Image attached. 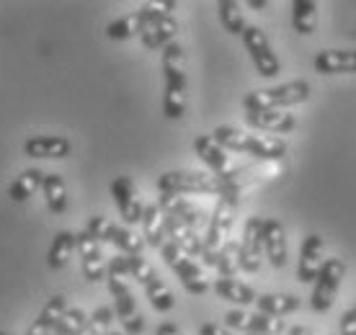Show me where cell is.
I'll use <instances>...</instances> for the list:
<instances>
[{
    "label": "cell",
    "instance_id": "6da1fadb",
    "mask_svg": "<svg viewBox=\"0 0 356 335\" xmlns=\"http://www.w3.org/2000/svg\"><path fill=\"white\" fill-rule=\"evenodd\" d=\"M163 75H165L163 114L168 119H181L186 114V60H184V47L176 42L163 49Z\"/></svg>",
    "mask_w": 356,
    "mask_h": 335
},
{
    "label": "cell",
    "instance_id": "7a4b0ae2",
    "mask_svg": "<svg viewBox=\"0 0 356 335\" xmlns=\"http://www.w3.org/2000/svg\"><path fill=\"white\" fill-rule=\"evenodd\" d=\"M235 206H238V196L222 194L217 199V206H214L212 217L207 222V232H204V253H202V261L207 265L217 263V253L222 250V245L230 238L232 222H235Z\"/></svg>",
    "mask_w": 356,
    "mask_h": 335
},
{
    "label": "cell",
    "instance_id": "3957f363",
    "mask_svg": "<svg viewBox=\"0 0 356 335\" xmlns=\"http://www.w3.org/2000/svg\"><path fill=\"white\" fill-rule=\"evenodd\" d=\"M176 8L173 0H155V3H143L140 10H134L129 16H122L111 21L106 26V36L114 39V42H122V39H132V36H143V31L150 26L155 18L170 16V10Z\"/></svg>",
    "mask_w": 356,
    "mask_h": 335
},
{
    "label": "cell",
    "instance_id": "277c9868",
    "mask_svg": "<svg viewBox=\"0 0 356 335\" xmlns=\"http://www.w3.org/2000/svg\"><path fill=\"white\" fill-rule=\"evenodd\" d=\"M310 98V83L307 80H292L284 85H276L268 90H253L245 96L243 106L245 111H256V108H286L305 104Z\"/></svg>",
    "mask_w": 356,
    "mask_h": 335
},
{
    "label": "cell",
    "instance_id": "5b68a950",
    "mask_svg": "<svg viewBox=\"0 0 356 335\" xmlns=\"http://www.w3.org/2000/svg\"><path fill=\"white\" fill-rule=\"evenodd\" d=\"M158 191L161 194H222L220 176L212 173H199V170H170L158 178Z\"/></svg>",
    "mask_w": 356,
    "mask_h": 335
},
{
    "label": "cell",
    "instance_id": "8992f818",
    "mask_svg": "<svg viewBox=\"0 0 356 335\" xmlns=\"http://www.w3.org/2000/svg\"><path fill=\"white\" fill-rule=\"evenodd\" d=\"M161 256H163V261H165V265L173 268V274L178 276V281L184 284V289H186L188 294H207V291H209V281H207L204 271H202L176 243L165 240L161 245Z\"/></svg>",
    "mask_w": 356,
    "mask_h": 335
},
{
    "label": "cell",
    "instance_id": "52a82bcc",
    "mask_svg": "<svg viewBox=\"0 0 356 335\" xmlns=\"http://www.w3.org/2000/svg\"><path fill=\"white\" fill-rule=\"evenodd\" d=\"M343 276H346V261L343 258L333 256L323 263L321 274L315 279V286H312V294H310V307L315 312H328L333 307Z\"/></svg>",
    "mask_w": 356,
    "mask_h": 335
},
{
    "label": "cell",
    "instance_id": "ba28073f",
    "mask_svg": "<svg viewBox=\"0 0 356 335\" xmlns=\"http://www.w3.org/2000/svg\"><path fill=\"white\" fill-rule=\"evenodd\" d=\"M243 44L248 49L250 60H253L261 78H276L279 75V70H282L279 57H276V52L268 44L266 34L259 26H245V31H243Z\"/></svg>",
    "mask_w": 356,
    "mask_h": 335
},
{
    "label": "cell",
    "instance_id": "9c48e42d",
    "mask_svg": "<svg viewBox=\"0 0 356 335\" xmlns=\"http://www.w3.org/2000/svg\"><path fill=\"white\" fill-rule=\"evenodd\" d=\"M225 325L232 330H243L245 335H282L286 330L284 320L264 315V312H243V309H230L225 312Z\"/></svg>",
    "mask_w": 356,
    "mask_h": 335
},
{
    "label": "cell",
    "instance_id": "30bf717a",
    "mask_svg": "<svg viewBox=\"0 0 356 335\" xmlns=\"http://www.w3.org/2000/svg\"><path fill=\"white\" fill-rule=\"evenodd\" d=\"M261 258H264V220H261V217H250V220L245 222L241 247H238L241 271L256 274L261 268Z\"/></svg>",
    "mask_w": 356,
    "mask_h": 335
},
{
    "label": "cell",
    "instance_id": "8fae6325",
    "mask_svg": "<svg viewBox=\"0 0 356 335\" xmlns=\"http://www.w3.org/2000/svg\"><path fill=\"white\" fill-rule=\"evenodd\" d=\"M111 196L116 202V209L122 214V222L127 227H132L137 222H143L145 206L137 196V188H134V181L129 176H116L111 181Z\"/></svg>",
    "mask_w": 356,
    "mask_h": 335
},
{
    "label": "cell",
    "instance_id": "7c38bea8",
    "mask_svg": "<svg viewBox=\"0 0 356 335\" xmlns=\"http://www.w3.org/2000/svg\"><path fill=\"white\" fill-rule=\"evenodd\" d=\"M75 247H78V253H81V268H83V276L88 279V281H104L106 279V258H104V253H101V243H96V240L90 238L88 232L83 229V232H78L75 235Z\"/></svg>",
    "mask_w": 356,
    "mask_h": 335
},
{
    "label": "cell",
    "instance_id": "4fadbf2b",
    "mask_svg": "<svg viewBox=\"0 0 356 335\" xmlns=\"http://www.w3.org/2000/svg\"><path fill=\"white\" fill-rule=\"evenodd\" d=\"M323 238L318 232H310L307 238L302 240V247H300V263H297V279L302 284H310L318 279L323 268Z\"/></svg>",
    "mask_w": 356,
    "mask_h": 335
},
{
    "label": "cell",
    "instance_id": "5bb4252c",
    "mask_svg": "<svg viewBox=\"0 0 356 335\" xmlns=\"http://www.w3.org/2000/svg\"><path fill=\"white\" fill-rule=\"evenodd\" d=\"M70 140L60 137V134H39V137H29L24 142V152L34 160H57L70 155Z\"/></svg>",
    "mask_w": 356,
    "mask_h": 335
},
{
    "label": "cell",
    "instance_id": "9a60e30c",
    "mask_svg": "<svg viewBox=\"0 0 356 335\" xmlns=\"http://www.w3.org/2000/svg\"><path fill=\"white\" fill-rule=\"evenodd\" d=\"M245 122H248L253 129L274 132V134H286L297 126L294 114H286L282 108H256V111H245Z\"/></svg>",
    "mask_w": 356,
    "mask_h": 335
},
{
    "label": "cell",
    "instance_id": "2e32d148",
    "mask_svg": "<svg viewBox=\"0 0 356 335\" xmlns=\"http://www.w3.org/2000/svg\"><path fill=\"white\" fill-rule=\"evenodd\" d=\"M264 256L274 268H284L289 247H286L284 224L279 220H264Z\"/></svg>",
    "mask_w": 356,
    "mask_h": 335
},
{
    "label": "cell",
    "instance_id": "e0dca14e",
    "mask_svg": "<svg viewBox=\"0 0 356 335\" xmlns=\"http://www.w3.org/2000/svg\"><path fill=\"white\" fill-rule=\"evenodd\" d=\"M158 206L163 209V214H168V217H176L178 222H184L186 227H194L199 229L204 224V212L194 206V204L184 199V196H176V194H161V202Z\"/></svg>",
    "mask_w": 356,
    "mask_h": 335
},
{
    "label": "cell",
    "instance_id": "ac0fdd59",
    "mask_svg": "<svg viewBox=\"0 0 356 335\" xmlns=\"http://www.w3.org/2000/svg\"><path fill=\"white\" fill-rule=\"evenodd\" d=\"M315 72L336 75V72H356V49H323L315 54Z\"/></svg>",
    "mask_w": 356,
    "mask_h": 335
},
{
    "label": "cell",
    "instance_id": "d6986e66",
    "mask_svg": "<svg viewBox=\"0 0 356 335\" xmlns=\"http://www.w3.org/2000/svg\"><path fill=\"white\" fill-rule=\"evenodd\" d=\"M241 152L253 155L256 160H266V163H276L286 155V145L274 137H261V134H245L243 137Z\"/></svg>",
    "mask_w": 356,
    "mask_h": 335
},
{
    "label": "cell",
    "instance_id": "ffe728a7",
    "mask_svg": "<svg viewBox=\"0 0 356 335\" xmlns=\"http://www.w3.org/2000/svg\"><path fill=\"white\" fill-rule=\"evenodd\" d=\"M178 34V21L173 16H161L155 18L150 26L145 28L140 42L145 49H165L168 44H173V36Z\"/></svg>",
    "mask_w": 356,
    "mask_h": 335
},
{
    "label": "cell",
    "instance_id": "44dd1931",
    "mask_svg": "<svg viewBox=\"0 0 356 335\" xmlns=\"http://www.w3.org/2000/svg\"><path fill=\"white\" fill-rule=\"evenodd\" d=\"M67 300H65L63 294H54V297H49L47 300V304L42 307V312H39V318L31 322V327L26 330V335H52L54 325L60 322V318H63L65 312H67Z\"/></svg>",
    "mask_w": 356,
    "mask_h": 335
},
{
    "label": "cell",
    "instance_id": "7402d4cb",
    "mask_svg": "<svg viewBox=\"0 0 356 335\" xmlns=\"http://www.w3.org/2000/svg\"><path fill=\"white\" fill-rule=\"evenodd\" d=\"M194 152L199 155V160L212 170V176H222V173H227V152H225L209 134H199V137H196Z\"/></svg>",
    "mask_w": 356,
    "mask_h": 335
},
{
    "label": "cell",
    "instance_id": "603a6c76",
    "mask_svg": "<svg viewBox=\"0 0 356 335\" xmlns=\"http://www.w3.org/2000/svg\"><path fill=\"white\" fill-rule=\"evenodd\" d=\"M143 240L145 245L158 247L165 243V214L158 204H147L143 212Z\"/></svg>",
    "mask_w": 356,
    "mask_h": 335
},
{
    "label": "cell",
    "instance_id": "cb8c5ba5",
    "mask_svg": "<svg viewBox=\"0 0 356 335\" xmlns=\"http://www.w3.org/2000/svg\"><path fill=\"white\" fill-rule=\"evenodd\" d=\"M114 315L122 320V325L129 335H140L145 330V318L137 312V302H134L132 291H127L122 297H114Z\"/></svg>",
    "mask_w": 356,
    "mask_h": 335
},
{
    "label": "cell",
    "instance_id": "d4e9b609",
    "mask_svg": "<svg viewBox=\"0 0 356 335\" xmlns=\"http://www.w3.org/2000/svg\"><path fill=\"white\" fill-rule=\"evenodd\" d=\"M214 291L217 297L225 302H232V304H253L259 300V294L250 289L248 284L238 281V279H217L214 281Z\"/></svg>",
    "mask_w": 356,
    "mask_h": 335
},
{
    "label": "cell",
    "instance_id": "484cf974",
    "mask_svg": "<svg viewBox=\"0 0 356 335\" xmlns=\"http://www.w3.org/2000/svg\"><path fill=\"white\" fill-rule=\"evenodd\" d=\"M42 191H44V202L52 214H63L67 209V186L60 173H44Z\"/></svg>",
    "mask_w": 356,
    "mask_h": 335
},
{
    "label": "cell",
    "instance_id": "4316f807",
    "mask_svg": "<svg viewBox=\"0 0 356 335\" xmlns=\"http://www.w3.org/2000/svg\"><path fill=\"white\" fill-rule=\"evenodd\" d=\"M256 304H259V312H264V315L282 318V315L300 309V297H294V294H259Z\"/></svg>",
    "mask_w": 356,
    "mask_h": 335
},
{
    "label": "cell",
    "instance_id": "83f0119b",
    "mask_svg": "<svg viewBox=\"0 0 356 335\" xmlns=\"http://www.w3.org/2000/svg\"><path fill=\"white\" fill-rule=\"evenodd\" d=\"M42 181H44V173H42L39 168H29V170H24L8 188L10 202H16V204L29 202V199L36 194V188L42 186Z\"/></svg>",
    "mask_w": 356,
    "mask_h": 335
},
{
    "label": "cell",
    "instance_id": "f1b7e54d",
    "mask_svg": "<svg viewBox=\"0 0 356 335\" xmlns=\"http://www.w3.org/2000/svg\"><path fill=\"white\" fill-rule=\"evenodd\" d=\"M318 24V3L315 0H294L292 3V26L297 34H312Z\"/></svg>",
    "mask_w": 356,
    "mask_h": 335
},
{
    "label": "cell",
    "instance_id": "f546056e",
    "mask_svg": "<svg viewBox=\"0 0 356 335\" xmlns=\"http://www.w3.org/2000/svg\"><path fill=\"white\" fill-rule=\"evenodd\" d=\"M72 250H75V235H72L70 229H60L52 240V247H49V268H63L67 261H70Z\"/></svg>",
    "mask_w": 356,
    "mask_h": 335
},
{
    "label": "cell",
    "instance_id": "4dcf8cb0",
    "mask_svg": "<svg viewBox=\"0 0 356 335\" xmlns=\"http://www.w3.org/2000/svg\"><path fill=\"white\" fill-rule=\"evenodd\" d=\"M217 13H220V24L225 26L227 34L243 36V31H245V18H243L241 3H235V0H220L217 3Z\"/></svg>",
    "mask_w": 356,
    "mask_h": 335
},
{
    "label": "cell",
    "instance_id": "1f68e13d",
    "mask_svg": "<svg viewBox=\"0 0 356 335\" xmlns=\"http://www.w3.org/2000/svg\"><path fill=\"white\" fill-rule=\"evenodd\" d=\"M145 294H147L152 309H158V312H168V309H173V304H176L173 291L163 284V279H158V274H152L150 281L145 284Z\"/></svg>",
    "mask_w": 356,
    "mask_h": 335
},
{
    "label": "cell",
    "instance_id": "d6a6232c",
    "mask_svg": "<svg viewBox=\"0 0 356 335\" xmlns=\"http://www.w3.org/2000/svg\"><path fill=\"white\" fill-rule=\"evenodd\" d=\"M238 247H241V243L227 240V243L222 245V250L217 253V263H214V268L220 271V279H235V274L241 271V263H238Z\"/></svg>",
    "mask_w": 356,
    "mask_h": 335
},
{
    "label": "cell",
    "instance_id": "836d02e7",
    "mask_svg": "<svg viewBox=\"0 0 356 335\" xmlns=\"http://www.w3.org/2000/svg\"><path fill=\"white\" fill-rule=\"evenodd\" d=\"M111 243L122 250V256H143L145 240L137 232H132L129 227H116Z\"/></svg>",
    "mask_w": 356,
    "mask_h": 335
},
{
    "label": "cell",
    "instance_id": "e575fe53",
    "mask_svg": "<svg viewBox=\"0 0 356 335\" xmlns=\"http://www.w3.org/2000/svg\"><path fill=\"white\" fill-rule=\"evenodd\" d=\"M86 322H88V315L81 307H70L54 325L52 335H78L86 327Z\"/></svg>",
    "mask_w": 356,
    "mask_h": 335
},
{
    "label": "cell",
    "instance_id": "d590c367",
    "mask_svg": "<svg viewBox=\"0 0 356 335\" xmlns=\"http://www.w3.org/2000/svg\"><path fill=\"white\" fill-rule=\"evenodd\" d=\"M114 229L116 224L114 222H108V217H104V214H93L88 220V227H86V232H88L90 238L96 240V243H111V238H114Z\"/></svg>",
    "mask_w": 356,
    "mask_h": 335
},
{
    "label": "cell",
    "instance_id": "8d00e7d4",
    "mask_svg": "<svg viewBox=\"0 0 356 335\" xmlns=\"http://www.w3.org/2000/svg\"><path fill=\"white\" fill-rule=\"evenodd\" d=\"M127 261H129V276H132L134 281H140L143 286L150 281V276L155 271H152V265L143 256H127Z\"/></svg>",
    "mask_w": 356,
    "mask_h": 335
},
{
    "label": "cell",
    "instance_id": "74e56055",
    "mask_svg": "<svg viewBox=\"0 0 356 335\" xmlns=\"http://www.w3.org/2000/svg\"><path fill=\"white\" fill-rule=\"evenodd\" d=\"M108 279H116V281H129L132 276H129V261H127V256H114L111 261H108V268H106V281Z\"/></svg>",
    "mask_w": 356,
    "mask_h": 335
},
{
    "label": "cell",
    "instance_id": "f35d334b",
    "mask_svg": "<svg viewBox=\"0 0 356 335\" xmlns=\"http://www.w3.org/2000/svg\"><path fill=\"white\" fill-rule=\"evenodd\" d=\"M339 335H356V312L348 309L346 315L341 318V333Z\"/></svg>",
    "mask_w": 356,
    "mask_h": 335
},
{
    "label": "cell",
    "instance_id": "ab89813d",
    "mask_svg": "<svg viewBox=\"0 0 356 335\" xmlns=\"http://www.w3.org/2000/svg\"><path fill=\"white\" fill-rule=\"evenodd\" d=\"M199 335H232L230 330H225L222 325H214V322H204L199 327Z\"/></svg>",
    "mask_w": 356,
    "mask_h": 335
},
{
    "label": "cell",
    "instance_id": "60d3db41",
    "mask_svg": "<svg viewBox=\"0 0 356 335\" xmlns=\"http://www.w3.org/2000/svg\"><path fill=\"white\" fill-rule=\"evenodd\" d=\"M155 335H181V330H178L173 322H163V325L155 330Z\"/></svg>",
    "mask_w": 356,
    "mask_h": 335
},
{
    "label": "cell",
    "instance_id": "b9f144b4",
    "mask_svg": "<svg viewBox=\"0 0 356 335\" xmlns=\"http://www.w3.org/2000/svg\"><path fill=\"white\" fill-rule=\"evenodd\" d=\"M286 335H312L310 333V327H305V325H294L286 330Z\"/></svg>",
    "mask_w": 356,
    "mask_h": 335
},
{
    "label": "cell",
    "instance_id": "7bdbcfd3",
    "mask_svg": "<svg viewBox=\"0 0 356 335\" xmlns=\"http://www.w3.org/2000/svg\"><path fill=\"white\" fill-rule=\"evenodd\" d=\"M245 6H248V8H256V10H264V8H268V0H248Z\"/></svg>",
    "mask_w": 356,
    "mask_h": 335
},
{
    "label": "cell",
    "instance_id": "ee69618b",
    "mask_svg": "<svg viewBox=\"0 0 356 335\" xmlns=\"http://www.w3.org/2000/svg\"><path fill=\"white\" fill-rule=\"evenodd\" d=\"M106 335H124V333H114V330H108V333Z\"/></svg>",
    "mask_w": 356,
    "mask_h": 335
},
{
    "label": "cell",
    "instance_id": "f6af8a7d",
    "mask_svg": "<svg viewBox=\"0 0 356 335\" xmlns=\"http://www.w3.org/2000/svg\"><path fill=\"white\" fill-rule=\"evenodd\" d=\"M0 335H8V333H0Z\"/></svg>",
    "mask_w": 356,
    "mask_h": 335
},
{
    "label": "cell",
    "instance_id": "bcb514c9",
    "mask_svg": "<svg viewBox=\"0 0 356 335\" xmlns=\"http://www.w3.org/2000/svg\"><path fill=\"white\" fill-rule=\"evenodd\" d=\"M333 335H339V333H333Z\"/></svg>",
    "mask_w": 356,
    "mask_h": 335
},
{
    "label": "cell",
    "instance_id": "7dc6e473",
    "mask_svg": "<svg viewBox=\"0 0 356 335\" xmlns=\"http://www.w3.org/2000/svg\"><path fill=\"white\" fill-rule=\"evenodd\" d=\"M354 312H356V307H354Z\"/></svg>",
    "mask_w": 356,
    "mask_h": 335
}]
</instances>
